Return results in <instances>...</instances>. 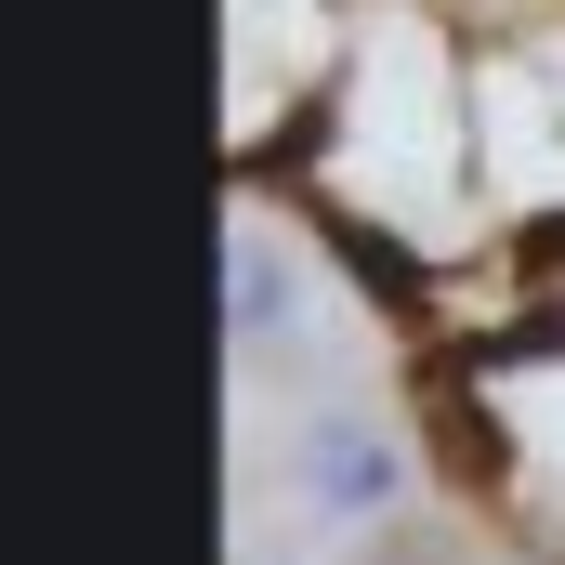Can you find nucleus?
<instances>
[{
	"label": "nucleus",
	"mask_w": 565,
	"mask_h": 565,
	"mask_svg": "<svg viewBox=\"0 0 565 565\" xmlns=\"http://www.w3.org/2000/svg\"><path fill=\"white\" fill-rule=\"evenodd\" d=\"M408 487H422V460H408V434L382 422V408H316V422L289 434V513L329 526V540L395 526Z\"/></svg>",
	"instance_id": "nucleus-1"
},
{
	"label": "nucleus",
	"mask_w": 565,
	"mask_h": 565,
	"mask_svg": "<svg viewBox=\"0 0 565 565\" xmlns=\"http://www.w3.org/2000/svg\"><path fill=\"white\" fill-rule=\"evenodd\" d=\"M565 106H540V66L526 79H473V132H487V171H500V198H565Z\"/></svg>",
	"instance_id": "nucleus-2"
},
{
	"label": "nucleus",
	"mask_w": 565,
	"mask_h": 565,
	"mask_svg": "<svg viewBox=\"0 0 565 565\" xmlns=\"http://www.w3.org/2000/svg\"><path fill=\"white\" fill-rule=\"evenodd\" d=\"M224 302H237V355H277V342L316 329V316H302V302H316V264L277 250L264 224H237V237H224Z\"/></svg>",
	"instance_id": "nucleus-3"
},
{
	"label": "nucleus",
	"mask_w": 565,
	"mask_h": 565,
	"mask_svg": "<svg viewBox=\"0 0 565 565\" xmlns=\"http://www.w3.org/2000/svg\"><path fill=\"white\" fill-rule=\"evenodd\" d=\"M540 79H553V93H565V40H553V53H540Z\"/></svg>",
	"instance_id": "nucleus-4"
}]
</instances>
